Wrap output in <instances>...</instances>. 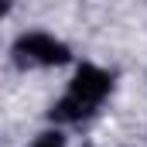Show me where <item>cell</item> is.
Instances as JSON below:
<instances>
[{"label": "cell", "mask_w": 147, "mask_h": 147, "mask_svg": "<svg viewBox=\"0 0 147 147\" xmlns=\"http://www.w3.org/2000/svg\"><path fill=\"white\" fill-rule=\"evenodd\" d=\"M110 86H113L110 72H103V69H96V65H79L69 92L51 106L48 116H51L55 123H75V120L89 116V113L103 103V96L110 92Z\"/></svg>", "instance_id": "cell-1"}, {"label": "cell", "mask_w": 147, "mask_h": 147, "mask_svg": "<svg viewBox=\"0 0 147 147\" xmlns=\"http://www.w3.org/2000/svg\"><path fill=\"white\" fill-rule=\"evenodd\" d=\"M72 58L69 45L58 41V38L45 34V31H31V34H21L14 41V62L21 69H48V65H65Z\"/></svg>", "instance_id": "cell-2"}, {"label": "cell", "mask_w": 147, "mask_h": 147, "mask_svg": "<svg viewBox=\"0 0 147 147\" xmlns=\"http://www.w3.org/2000/svg\"><path fill=\"white\" fill-rule=\"evenodd\" d=\"M34 147H65V137L62 134H41Z\"/></svg>", "instance_id": "cell-3"}, {"label": "cell", "mask_w": 147, "mask_h": 147, "mask_svg": "<svg viewBox=\"0 0 147 147\" xmlns=\"http://www.w3.org/2000/svg\"><path fill=\"white\" fill-rule=\"evenodd\" d=\"M3 14H7V3H3V0H0V17H3Z\"/></svg>", "instance_id": "cell-4"}]
</instances>
